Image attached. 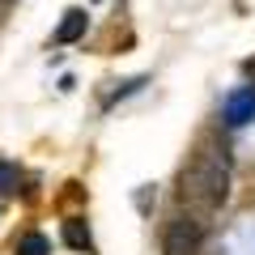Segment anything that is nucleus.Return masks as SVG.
Instances as JSON below:
<instances>
[{
  "instance_id": "20e7f679",
  "label": "nucleus",
  "mask_w": 255,
  "mask_h": 255,
  "mask_svg": "<svg viewBox=\"0 0 255 255\" xmlns=\"http://www.w3.org/2000/svg\"><path fill=\"white\" fill-rule=\"evenodd\" d=\"M85 26H90V17H85V9H68L64 13V21H60V30H55V43H77V38L85 34Z\"/></svg>"
},
{
  "instance_id": "f03ea898",
  "label": "nucleus",
  "mask_w": 255,
  "mask_h": 255,
  "mask_svg": "<svg viewBox=\"0 0 255 255\" xmlns=\"http://www.w3.org/2000/svg\"><path fill=\"white\" fill-rule=\"evenodd\" d=\"M204 243V221L191 213H174L162 230V255H200Z\"/></svg>"
},
{
  "instance_id": "f257e3e1",
  "label": "nucleus",
  "mask_w": 255,
  "mask_h": 255,
  "mask_svg": "<svg viewBox=\"0 0 255 255\" xmlns=\"http://www.w3.org/2000/svg\"><path fill=\"white\" fill-rule=\"evenodd\" d=\"M226 200H230V157H226V149H217V145L204 140V145L191 153V162L183 166V174H179V204L191 217L204 221Z\"/></svg>"
},
{
  "instance_id": "6e6552de",
  "label": "nucleus",
  "mask_w": 255,
  "mask_h": 255,
  "mask_svg": "<svg viewBox=\"0 0 255 255\" xmlns=\"http://www.w3.org/2000/svg\"><path fill=\"white\" fill-rule=\"evenodd\" d=\"M243 73L251 77V85H255V60H247V64H243Z\"/></svg>"
},
{
  "instance_id": "423d86ee",
  "label": "nucleus",
  "mask_w": 255,
  "mask_h": 255,
  "mask_svg": "<svg viewBox=\"0 0 255 255\" xmlns=\"http://www.w3.org/2000/svg\"><path fill=\"white\" fill-rule=\"evenodd\" d=\"M13 251H17V255H51V243H47L43 234H21Z\"/></svg>"
},
{
  "instance_id": "1a4fd4ad",
  "label": "nucleus",
  "mask_w": 255,
  "mask_h": 255,
  "mask_svg": "<svg viewBox=\"0 0 255 255\" xmlns=\"http://www.w3.org/2000/svg\"><path fill=\"white\" fill-rule=\"evenodd\" d=\"M0 4H4V0H0ZM0 21H4V9H0Z\"/></svg>"
},
{
  "instance_id": "0eeeda50",
  "label": "nucleus",
  "mask_w": 255,
  "mask_h": 255,
  "mask_svg": "<svg viewBox=\"0 0 255 255\" xmlns=\"http://www.w3.org/2000/svg\"><path fill=\"white\" fill-rule=\"evenodd\" d=\"M17 179H21V174H17V166H13L9 157H0V196H9V191L17 187Z\"/></svg>"
},
{
  "instance_id": "39448f33",
  "label": "nucleus",
  "mask_w": 255,
  "mask_h": 255,
  "mask_svg": "<svg viewBox=\"0 0 255 255\" xmlns=\"http://www.w3.org/2000/svg\"><path fill=\"white\" fill-rule=\"evenodd\" d=\"M64 243L73 247V251H94L90 230H85V221H77V217H68V221H64Z\"/></svg>"
},
{
  "instance_id": "7ed1b4c3",
  "label": "nucleus",
  "mask_w": 255,
  "mask_h": 255,
  "mask_svg": "<svg viewBox=\"0 0 255 255\" xmlns=\"http://www.w3.org/2000/svg\"><path fill=\"white\" fill-rule=\"evenodd\" d=\"M226 119H230V124H247V119H255V85H247L243 94H234V98L226 102Z\"/></svg>"
}]
</instances>
